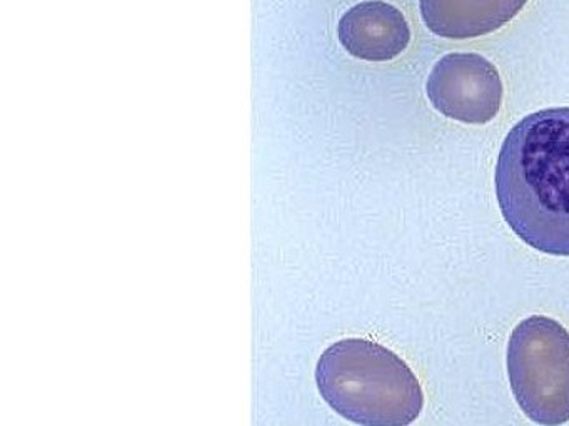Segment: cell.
<instances>
[{
	"label": "cell",
	"instance_id": "4",
	"mask_svg": "<svg viewBox=\"0 0 569 426\" xmlns=\"http://www.w3.org/2000/svg\"><path fill=\"white\" fill-rule=\"evenodd\" d=\"M426 93L442 115L482 125L501 109V75L495 63L478 53H448L432 67Z\"/></svg>",
	"mask_w": 569,
	"mask_h": 426
},
{
	"label": "cell",
	"instance_id": "5",
	"mask_svg": "<svg viewBox=\"0 0 569 426\" xmlns=\"http://www.w3.org/2000/svg\"><path fill=\"white\" fill-rule=\"evenodd\" d=\"M338 36L352 57L386 62L405 52L411 30L401 10L381 0H369L351 7L341 17Z\"/></svg>",
	"mask_w": 569,
	"mask_h": 426
},
{
	"label": "cell",
	"instance_id": "6",
	"mask_svg": "<svg viewBox=\"0 0 569 426\" xmlns=\"http://www.w3.org/2000/svg\"><path fill=\"white\" fill-rule=\"evenodd\" d=\"M528 0H419L422 20L445 39L488 36L511 22Z\"/></svg>",
	"mask_w": 569,
	"mask_h": 426
},
{
	"label": "cell",
	"instance_id": "3",
	"mask_svg": "<svg viewBox=\"0 0 569 426\" xmlns=\"http://www.w3.org/2000/svg\"><path fill=\"white\" fill-rule=\"evenodd\" d=\"M508 376L516 402L541 426L569 422V333L548 316L522 320L509 336Z\"/></svg>",
	"mask_w": 569,
	"mask_h": 426
},
{
	"label": "cell",
	"instance_id": "1",
	"mask_svg": "<svg viewBox=\"0 0 569 426\" xmlns=\"http://www.w3.org/2000/svg\"><path fill=\"white\" fill-rule=\"evenodd\" d=\"M499 209L532 248L569 256V106L519 120L496 165Z\"/></svg>",
	"mask_w": 569,
	"mask_h": 426
},
{
	"label": "cell",
	"instance_id": "2",
	"mask_svg": "<svg viewBox=\"0 0 569 426\" xmlns=\"http://www.w3.org/2000/svg\"><path fill=\"white\" fill-rule=\"evenodd\" d=\"M322 399L361 426H409L425 405L421 383L405 359L365 338H345L322 352L316 366Z\"/></svg>",
	"mask_w": 569,
	"mask_h": 426
}]
</instances>
